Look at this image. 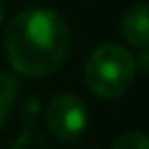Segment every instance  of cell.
Returning <instances> with one entry per match:
<instances>
[{
    "label": "cell",
    "mask_w": 149,
    "mask_h": 149,
    "mask_svg": "<svg viewBox=\"0 0 149 149\" xmlns=\"http://www.w3.org/2000/svg\"><path fill=\"white\" fill-rule=\"evenodd\" d=\"M5 53L11 68L22 77L51 74L70 53L68 24L48 7H26L7 26Z\"/></svg>",
    "instance_id": "1"
},
{
    "label": "cell",
    "mask_w": 149,
    "mask_h": 149,
    "mask_svg": "<svg viewBox=\"0 0 149 149\" xmlns=\"http://www.w3.org/2000/svg\"><path fill=\"white\" fill-rule=\"evenodd\" d=\"M136 74L134 55L125 46L107 42L97 46L86 59L84 77L88 88L101 99H116L132 86Z\"/></svg>",
    "instance_id": "2"
},
{
    "label": "cell",
    "mask_w": 149,
    "mask_h": 149,
    "mask_svg": "<svg viewBox=\"0 0 149 149\" xmlns=\"http://www.w3.org/2000/svg\"><path fill=\"white\" fill-rule=\"evenodd\" d=\"M46 125L57 140H64V143L77 140L88 127L86 103L72 92L57 94L46 110Z\"/></svg>",
    "instance_id": "3"
},
{
    "label": "cell",
    "mask_w": 149,
    "mask_h": 149,
    "mask_svg": "<svg viewBox=\"0 0 149 149\" xmlns=\"http://www.w3.org/2000/svg\"><path fill=\"white\" fill-rule=\"evenodd\" d=\"M121 33L125 37V42H130L134 48H147L149 42V18H147V5L138 2V5L130 7L121 20Z\"/></svg>",
    "instance_id": "4"
},
{
    "label": "cell",
    "mask_w": 149,
    "mask_h": 149,
    "mask_svg": "<svg viewBox=\"0 0 149 149\" xmlns=\"http://www.w3.org/2000/svg\"><path fill=\"white\" fill-rule=\"evenodd\" d=\"M20 84L11 72H0V127L5 125V121L9 118L13 103L18 99Z\"/></svg>",
    "instance_id": "5"
},
{
    "label": "cell",
    "mask_w": 149,
    "mask_h": 149,
    "mask_svg": "<svg viewBox=\"0 0 149 149\" xmlns=\"http://www.w3.org/2000/svg\"><path fill=\"white\" fill-rule=\"evenodd\" d=\"M112 149H149V140L143 132H127L112 145Z\"/></svg>",
    "instance_id": "6"
},
{
    "label": "cell",
    "mask_w": 149,
    "mask_h": 149,
    "mask_svg": "<svg viewBox=\"0 0 149 149\" xmlns=\"http://www.w3.org/2000/svg\"><path fill=\"white\" fill-rule=\"evenodd\" d=\"M11 149H51V145L33 130H24V134L13 143Z\"/></svg>",
    "instance_id": "7"
},
{
    "label": "cell",
    "mask_w": 149,
    "mask_h": 149,
    "mask_svg": "<svg viewBox=\"0 0 149 149\" xmlns=\"http://www.w3.org/2000/svg\"><path fill=\"white\" fill-rule=\"evenodd\" d=\"M147 57H149L147 48H138V55L134 57V61H138V64H140V68H143V70H147V68H149V61H147Z\"/></svg>",
    "instance_id": "8"
},
{
    "label": "cell",
    "mask_w": 149,
    "mask_h": 149,
    "mask_svg": "<svg viewBox=\"0 0 149 149\" xmlns=\"http://www.w3.org/2000/svg\"><path fill=\"white\" fill-rule=\"evenodd\" d=\"M2 20H5V7H2V2H0V24H2Z\"/></svg>",
    "instance_id": "9"
}]
</instances>
